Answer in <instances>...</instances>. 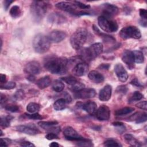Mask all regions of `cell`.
<instances>
[{
    "label": "cell",
    "mask_w": 147,
    "mask_h": 147,
    "mask_svg": "<svg viewBox=\"0 0 147 147\" xmlns=\"http://www.w3.org/2000/svg\"><path fill=\"white\" fill-rule=\"evenodd\" d=\"M87 30L83 28L78 29L71 36L70 42L72 47L76 49H80L86 42L87 38Z\"/></svg>",
    "instance_id": "7a4b0ae2"
},
{
    "label": "cell",
    "mask_w": 147,
    "mask_h": 147,
    "mask_svg": "<svg viewBox=\"0 0 147 147\" xmlns=\"http://www.w3.org/2000/svg\"><path fill=\"white\" fill-rule=\"evenodd\" d=\"M113 125L116 127L117 128V130H118V133H123V131H125L126 130V127L124 125V124L121 122H114L113 123Z\"/></svg>",
    "instance_id": "f35d334b"
},
{
    "label": "cell",
    "mask_w": 147,
    "mask_h": 147,
    "mask_svg": "<svg viewBox=\"0 0 147 147\" xmlns=\"http://www.w3.org/2000/svg\"><path fill=\"white\" fill-rule=\"evenodd\" d=\"M66 37V34L64 32L59 30H55L51 32L48 36V38L51 42L57 43L63 40Z\"/></svg>",
    "instance_id": "ac0fdd59"
},
{
    "label": "cell",
    "mask_w": 147,
    "mask_h": 147,
    "mask_svg": "<svg viewBox=\"0 0 147 147\" xmlns=\"http://www.w3.org/2000/svg\"><path fill=\"white\" fill-rule=\"evenodd\" d=\"M67 103V100L64 98H60L55 102L53 107L57 111L62 110L65 108Z\"/></svg>",
    "instance_id": "484cf974"
},
{
    "label": "cell",
    "mask_w": 147,
    "mask_h": 147,
    "mask_svg": "<svg viewBox=\"0 0 147 147\" xmlns=\"http://www.w3.org/2000/svg\"><path fill=\"white\" fill-rule=\"evenodd\" d=\"M5 109L11 113H17L20 111V108L17 105L14 104H9L5 106Z\"/></svg>",
    "instance_id": "d590c367"
},
{
    "label": "cell",
    "mask_w": 147,
    "mask_h": 147,
    "mask_svg": "<svg viewBox=\"0 0 147 147\" xmlns=\"http://www.w3.org/2000/svg\"><path fill=\"white\" fill-rule=\"evenodd\" d=\"M134 110V109L131 107H125L122 109H118L115 111V115L117 116H122L126 114H129L132 113Z\"/></svg>",
    "instance_id": "4316f807"
},
{
    "label": "cell",
    "mask_w": 147,
    "mask_h": 147,
    "mask_svg": "<svg viewBox=\"0 0 147 147\" xmlns=\"http://www.w3.org/2000/svg\"><path fill=\"white\" fill-rule=\"evenodd\" d=\"M123 137L125 141L131 146H137V147L141 146V143L131 134H125L124 135Z\"/></svg>",
    "instance_id": "d4e9b609"
},
{
    "label": "cell",
    "mask_w": 147,
    "mask_h": 147,
    "mask_svg": "<svg viewBox=\"0 0 147 147\" xmlns=\"http://www.w3.org/2000/svg\"><path fill=\"white\" fill-rule=\"evenodd\" d=\"M144 95L141 92H140L139 91H135L129 99V102L131 103L133 102L140 100L142 99Z\"/></svg>",
    "instance_id": "d6a6232c"
},
{
    "label": "cell",
    "mask_w": 147,
    "mask_h": 147,
    "mask_svg": "<svg viewBox=\"0 0 147 147\" xmlns=\"http://www.w3.org/2000/svg\"><path fill=\"white\" fill-rule=\"evenodd\" d=\"M122 60L130 69H132L134 67V59L133 51L130 50L124 51L122 55Z\"/></svg>",
    "instance_id": "2e32d148"
},
{
    "label": "cell",
    "mask_w": 147,
    "mask_h": 147,
    "mask_svg": "<svg viewBox=\"0 0 147 147\" xmlns=\"http://www.w3.org/2000/svg\"><path fill=\"white\" fill-rule=\"evenodd\" d=\"M13 1H9V0H5L3 1V6H4V8L6 10L8 7H9L10 5L13 2Z\"/></svg>",
    "instance_id": "f907efd6"
},
{
    "label": "cell",
    "mask_w": 147,
    "mask_h": 147,
    "mask_svg": "<svg viewBox=\"0 0 147 147\" xmlns=\"http://www.w3.org/2000/svg\"><path fill=\"white\" fill-rule=\"evenodd\" d=\"M20 145L21 146H25V147H29V146H34V145L31 143L29 141H23L20 144Z\"/></svg>",
    "instance_id": "c3c4849f"
},
{
    "label": "cell",
    "mask_w": 147,
    "mask_h": 147,
    "mask_svg": "<svg viewBox=\"0 0 147 147\" xmlns=\"http://www.w3.org/2000/svg\"><path fill=\"white\" fill-rule=\"evenodd\" d=\"M64 88V83L59 80H56L53 82L52 84L53 90L57 92H61Z\"/></svg>",
    "instance_id": "f1b7e54d"
},
{
    "label": "cell",
    "mask_w": 147,
    "mask_h": 147,
    "mask_svg": "<svg viewBox=\"0 0 147 147\" xmlns=\"http://www.w3.org/2000/svg\"><path fill=\"white\" fill-rule=\"evenodd\" d=\"M140 16L142 18L141 19L146 20L147 17V11L144 9H140Z\"/></svg>",
    "instance_id": "7dc6e473"
},
{
    "label": "cell",
    "mask_w": 147,
    "mask_h": 147,
    "mask_svg": "<svg viewBox=\"0 0 147 147\" xmlns=\"http://www.w3.org/2000/svg\"><path fill=\"white\" fill-rule=\"evenodd\" d=\"M68 63V60L64 57H53L46 60L44 67L53 74L63 75L67 71Z\"/></svg>",
    "instance_id": "6da1fadb"
},
{
    "label": "cell",
    "mask_w": 147,
    "mask_h": 147,
    "mask_svg": "<svg viewBox=\"0 0 147 147\" xmlns=\"http://www.w3.org/2000/svg\"><path fill=\"white\" fill-rule=\"evenodd\" d=\"M48 20L52 24H60L65 22L66 18L59 13H52L49 15Z\"/></svg>",
    "instance_id": "44dd1931"
},
{
    "label": "cell",
    "mask_w": 147,
    "mask_h": 147,
    "mask_svg": "<svg viewBox=\"0 0 147 147\" xmlns=\"http://www.w3.org/2000/svg\"><path fill=\"white\" fill-rule=\"evenodd\" d=\"M103 47L102 43L96 42L93 44L82 51L81 58L87 61L92 60L98 56L103 52Z\"/></svg>",
    "instance_id": "5b68a950"
},
{
    "label": "cell",
    "mask_w": 147,
    "mask_h": 147,
    "mask_svg": "<svg viewBox=\"0 0 147 147\" xmlns=\"http://www.w3.org/2000/svg\"><path fill=\"white\" fill-rule=\"evenodd\" d=\"M74 3L75 5L78 6L79 9H82V10H86V9H88L90 7V6L88 5H86L84 3H83L80 2L79 1H75Z\"/></svg>",
    "instance_id": "7bdbcfd3"
},
{
    "label": "cell",
    "mask_w": 147,
    "mask_h": 147,
    "mask_svg": "<svg viewBox=\"0 0 147 147\" xmlns=\"http://www.w3.org/2000/svg\"><path fill=\"white\" fill-rule=\"evenodd\" d=\"M10 15L11 17L14 18H16L19 17L21 14V10L20 9V7L18 6L15 5L13 6L10 10L9 11Z\"/></svg>",
    "instance_id": "f546056e"
},
{
    "label": "cell",
    "mask_w": 147,
    "mask_h": 147,
    "mask_svg": "<svg viewBox=\"0 0 147 147\" xmlns=\"http://www.w3.org/2000/svg\"><path fill=\"white\" fill-rule=\"evenodd\" d=\"M130 83L135 86H137V87H141L142 85L141 84V83L139 82V81L137 79L135 78L133 80H132V81L130 82Z\"/></svg>",
    "instance_id": "681fc988"
},
{
    "label": "cell",
    "mask_w": 147,
    "mask_h": 147,
    "mask_svg": "<svg viewBox=\"0 0 147 147\" xmlns=\"http://www.w3.org/2000/svg\"><path fill=\"white\" fill-rule=\"evenodd\" d=\"M61 80H63L67 84H69L71 86H73L78 82V80L73 76H66L61 78Z\"/></svg>",
    "instance_id": "836d02e7"
},
{
    "label": "cell",
    "mask_w": 147,
    "mask_h": 147,
    "mask_svg": "<svg viewBox=\"0 0 147 147\" xmlns=\"http://www.w3.org/2000/svg\"><path fill=\"white\" fill-rule=\"evenodd\" d=\"M48 2L33 1L30 6V13L36 21H40L45 16L48 7Z\"/></svg>",
    "instance_id": "3957f363"
},
{
    "label": "cell",
    "mask_w": 147,
    "mask_h": 147,
    "mask_svg": "<svg viewBox=\"0 0 147 147\" xmlns=\"http://www.w3.org/2000/svg\"><path fill=\"white\" fill-rule=\"evenodd\" d=\"M56 7L60 10L72 14L76 16H83V15H89L88 12L85 11L78 10L79 9L75 3H73L68 2H60L55 5Z\"/></svg>",
    "instance_id": "52a82bcc"
},
{
    "label": "cell",
    "mask_w": 147,
    "mask_h": 147,
    "mask_svg": "<svg viewBox=\"0 0 147 147\" xmlns=\"http://www.w3.org/2000/svg\"><path fill=\"white\" fill-rule=\"evenodd\" d=\"M147 119V114L145 113H139L136 119V122L137 123H140L144 122L146 121Z\"/></svg>",
    "instance_id": "8d00e7d4"
},
{
    "label": "cell",
    "mask_w": 147,
    "mask_h": 147,
    "mask_svg": "<svg viewBox=\"0 0 147 147\" xmlns=\"http://www.w3.org/2000/svg\"><path fill=\"white\" fill-rule=\"evenodd\" d=\"M82 109L85 110L90 114H95L97 110V105L92 101H88L81 105Z\"/></svg>",
    "instance_id": "603a6c76"
},
{
    "label": "cell",
    "mask_w": 147,
    "mask_h": 147,
    "mask_svg": "<svg viewBox=\"0 0 147 147\" xmlns=\"http://www.w3.org/2000/svg\"><path fill=\"white\" fill-rule=\"evenodd\" d=\"M16 86V84L14 82H8L5 83L1 84V89H6V90H11L15 88Z\"/></svg>",
    "instance_id": "74e56055"
},
{
    "label": "cell",
    "mask_w": 147,
    "mask_h": 147,
    "mask_svg": "<svg viewBox=\"0 0 147 147\" xmlns=\"http://www.w3.org/2000/svg\"><path fill=\"white\" fill-rule=\"evenodd\" d=\"M41 70L40 64L36 61H32L29 62L25 67V71L29 75H37Z\"/></svg>",
    "instance_id": "4fadbf2b"
},
{
    "label": "cell",
    "mask_w": 147,
    "mask_h": 147,
    "mask_svg": "<svg viewBox=\"0 0 147 147\" xmlns=\"http://www.w3.org/2000/svg\"><path fill=\"white\" fill-rule=\"evenodd\" d=\"M98 22L99 27L106 32H115L118 29V25L115 20L104 16L98 17Z\"/></svg>",
    "instance_id": "8992f818"
},
{
    "label": "cell",
    "mask_w": 147,
    "mask_h": 147,
    "mask_svg": "<svg viewBox=\"0 0 147 147\" xmlns=\"http://www.w3.org/2000/svg\"><path fill=\"white\" fill-rule=\"evenodd\" d=\"M27 79L30 81V82H34V80H35V77L34 76V75H29L28 78H27Z\"/></svg>",
    "instance_id": "11a10c76"
},
{
    "label": "cell",
    "mask_w": 147,
    "mask_h": 147,
    "mask_svg": "<svg viewBox=\"0 0 147 147\" xmlns=\"http://www.w3.org/2000/svg\"><path fill=\"white\" fill-rule=\"evenodd\" d=\"M136 106L139 108L141 109L142 110H146L147 109V102L146 100H144V101H141L140 102H138V103H137L136 105Z\"/></svg>",
    "instance_id": "ee69618b"
},
{
    "label": "cell",
    "mask_w": 147,
    "mask_h": 147,
    "mask_svg": "<svg viewBox=\"0 0 147 147\" xmlns=\"http://www.w3.org/2000/svg\"><path fill=\"white\" fill-rule=\"evenodd\" d=\"M64 136L65 138L69 141H79L85 138L80 136L78 133L72 127L68 126L66 127L63 131Z\"/></svg>",
    "instance_id": "30bf717a"
},
{
    "label": "cell",
    "mask_w": 147,
    "mask_h": 147,
    "mask_svg": "<svg viewBox=\"0 0 147 147\" xmlns=\"http://www.w3.org/2000/svg\"><path fill=\"white\" fill-rule=\"evenodd\" d=\"M51 83V79L49 76H45L39 79L37 82V86L41 89H44L48 87Z\"/></svg>",
    "instance_id": "cb8c5ba5"
},
{
    "label": "cell",
    "mask_w": 147,
    "mask_h": 147,
    "mask_svg": "<svg viewBox=\"0 0 147 147\" xmlns=\"http://www.w3.org/2000/svg\"><path fill=\"white\" fill-rule=\"evenodd\" d=\"M133 55H134V62L137 63H142L144 61V53L141 51L135 50L133 51Z\"/></svg>",
    "instance_id": "83f0119b"
},
{
    "label": "cell",
    "mask_w": 147,
    "mask_h": 147,
    "mask_svg": "<svg viewBox=\"0 0 147 147\" xmlns=\"http://www.w3.org/2000/svg\"><path fill=\"white\" fill-rule=\"evenodd\" d=\"M40 109V105L37 103L30 102L26 106V110L29 113H37Z\"/></svg>",
    "instance_id": "4dcf8cb0"
},
{
    "label": "cell",
    "mask_w": 147,
    "mask_h": 147,
    "mask_svg": "<svg viewBox=\"0 0 147 147\" xmlns=\"http://www.w3.org/2000/svg\"><path fill=\"white\" fill-rule=\"evenodd\" d=\"M49 146H55L56 147V146H59V145L57 142H53L51 144H50Z\"/></svg>",
    "instance_id": "6f0895ef"
},
{
    "label": "cell",
    "mask_w": 147,
    "mask_h": 147,
    "mask_svg": "<svg viewBox=\"0 0 147 147\" xmlns=\"http://www.w3.org/2000/svg\"><path fill=\"white\" fill-rule=\"evenodd\" d=\"M38 125L49 133L58 134L60 131V127L58 126L57 121H40L38 123Z\"/></svg>",
    "instance_id": "9c48e42d"
},
{
    "label": "cell",
    "mask_w": 147,
    "mask_h": 147,
    "mask_svg": "<svg viewBox=\"0 0 147 147\" xmlns=\"http://www.w3.org/2000/svg\"><path fill=\"white\" fill-rule=\"evenodd\" d=\"M89 79L95 83H100L104 81L105 78L102 74L96 71H91L88 75Z\"/></svg>",
    "instance_id": "7402d4cb"
},
{
    "label": "cell",
    "mask_w": 147,
    "mask_h": 147,
    "mask_svg": "<svg viewBox=\"0 0 147 147\" xmlns=\"http://www.w3.org/2000/svg\"><path fill=\"white\" fill-rule=\"evenodd\" d=\"M25 96V92L22 89H18L17 90L16 92L14 94V98L16 100H21L23 99H24Z\"/></svg>",
    "instance_id": "e575fe53"
},
{
    "label": "cell",
    "mask_w": 147,
    "mask_h": 147,
    "mask_svg": "<svg viewBox=\"0 0 147 147\" xmlns=\"http://www.w3.org/2000/svg\"><path fill=\"white\" fill-rule=\"evenodd\" d=\"M0 82L1 84H3L6 82V76L5 74H0Z\"/></svg>",
    "instance_id": "816d5d0a"
},
{
    "label": "cell",
    "mask_w": 147,
    "mask_h": 147,
    "mask_svg": "<svg viewBox=\"0 0 147 147\" xmlns=\"http://www.w3.org/2000/svg\"><path fill=\"white\" fill-rule=\"evenodd\" d=\"M104 145L108 147H118L121 146V145L118 142L113 140H108L104 142Z\"/></svg>",
    "instance_id": "ab89813d"
},
{
    "label": "cell",
    "mask_w": 147,
    "mask_h": 147,
    "mask_svg": "<svg viewBox=\"0 0 147 147\" xmlns=\"http://www.w3.org/2000/svg\"><path fill=\"white\" fill-rule=\"evenodd\" d=\"M114 71L119 81L125 82L127 80L128 74L122 64H117L114 67Z\"/></svg>",
    "instance_id": "9a60e30c"
},
{
    "label": "cell",
    "mask_w": 147,
    "mask_h": 147,
    "mask_svg": "<svg viewBox=\"0 0 147 147\" xmlns=\"http://www.w3.org/2000/svg\"><path fill=\"white\" fill-rule=\"evenodd\" d=\"M6 97L5 95H3L2 94H1V105H2L3 103H5L6 102Z\"/></svg>",
    "instance_id": "f5cc1de1"
},
{
    "label": "cell",
    "mask_w": 147,
    "mask_h": 147,
    "mask_svg": "<svg viewBox=\"0 0 147 147\" xmlns=\"http://www.w3.org/2000/svg\"><path fill=\"white\" fill-rule=\"evenodd\" d=\"M16 130L19 131L21 132L28 135H35L39 133L38 130L34 126H26V125H20L16 127Z\"/></svg>",
    "instance_id": "d6986e66"
},
{
    "label": "cell",
    "mask_w": 147,
    "mask_h": 147,
    "mask_svg": "<svg viewBox=\"0 0 147 147\" xmlns=\"http://www.w3.org/2000/svg\"><path fill=\"white\" fill-rule=\"evenodd\" d=\"M100 67L102 69H107L109 68V64H102L100 65Z\"/></svg>",
    "instance_id": "9f6ffc18"
},
{
    "label": "cell",
    "mask_w": 147,
    "mask_h": 147,
    "mask_svg": "<svg viewBox=\"0 0 147 147\" xmlns=\"http://www.w3.org/2000/svg\"><path fill=\"white\" fill-rule=\"evenodd\" d=\"M112 88L110 85L105 86L99 93V99L101 101L106 102L109 100L111 96Z\"/></svg>",
    "instance_id": "ffe728a7"
},
{
    "label": "cell",
    "mask_w": 147,
    "mask_h": 147,
    "mask_svg": "<svg viewBox=\"0 0 147 147\" xmlns=\"http://www.w3.org/2000/svg\"><path fill=\"white\" fill-rule=\"evenodd\" d=\"M120 37L124 40L128 38L139 39L141 37L140 30L134 26H128L123 28L119 32Z\"/></svg>",
    "instance_id": "ba28073f"
},
{
    "label": "cell",
    "mask_w": 147,
    "mask_h": 147,
    "mask_svg": "<svg viewBox=\"0 0 147 147\" xmlns=\"http://www.w3.org/2000/svg\"><path fill=\"white\" fill-rule=\"evenodd\" d=\"M34 51L38 53H44L48 51L51 46V41L48 36L42 34H37L33 41Z\"/></svg>",
    "instance_id": "277c9868"
},
{
    "label": "cell",
    "mask_w": 147,
    "mask_h": 147,
    "mask_svg": "<svg viewBox=\"0 0 147 147\" xmlns=\"http://www.w3.org/2000/svg\"><path fill=\"white\" fill-rule=\"evenodd\" d=\"M45 138L48 140H52L53 139H57L58 136H57V134L54 133H49L45 136Z\"/></svg>",
    "instance_id": "bcb514c9"
},
{
    "label": "cell",
    "mask_w": 147,
    "mask_h": 147,
    "mask_svg": "<svg viewBox=\"0 0 147 147\" xmlns=\"http://www.w3.org/2000/svg\"><path fill=\"white\" fill-rule=\"evenodd\" d=\"M96 92L93 88H83L75 92L74 96L77 99H87L93 98L95 96Z\"/></svg>",
    "instance_id": "7c38bea8"
},
{
    "label": "cell",
    "mask_w": 147,
    "mask_h": 147,
    "mask_svg": "<svg viewBox=\"0 0 147 147\" xmlns=\"http://www.w3.org/2000/svg\"><path fill=\"white\" fill-rule=\"evenodd\" d=\"M103 7V13L104 16L111 18L113 16L117 15L118 13V8L112 4L105 3L102 5Z\"/></svg>",
    "instance_id": "5bb4252c"
},
{
    "label": "cell",
    "mask_w": 147,
    "mask_h": 147,
    "mask_svg": "<svg viewBox=\"0 0 147 147\" xmlns=\"http://www.w3.org/2000/svg\"><path fill=\"white\" fill-rule=\"evenodd\" d=\"M96 118L100 121H107L110 115V110L106 105L100 106L95 112Z\"/></svg>",
    "instance_id": "8fae6325"
},
{
    "label": "cell",
    "mask_w": 147,
    "mask_h": 147,
    "mask_svg": "<svg viewBox=\"0 0 147 147\" xmlns=\"http://www.w3.org/2000/svg\"><path fill=\"white\" fill-rule=\"evenodd\" d=\"M88 69V66L87 63L84 62H79L75 65L72 72L74 74L77 76H82L87 72Z\"/></svg>",
    "instance_id": "e0dca14e"
},
{
    "label": "cell",
    "mask_w": 147,
    "mask_h": 147,
    "mask_svg": "<svg viewBox=\"0 0 147 147\" xmlns=\"http://www.w3.org/2000/svg\"><path fill=\"white\" fill-rule=\"evenodd\" d=\"M13 117L9 115L6 117H2L1 118V126L3 127H7L10 126V122Z\"/></svg>",
    "instance_id": "1f68e13d"
},
{
    "label": "cell",
    "mask_w": 147,
    "mask_h": 147,
    "mask_svg": "<svg viewBox=\"0 0 147 147\" xmlns=\"http://www.w3.org/2000/svg\"><path fill=\"white\" fill-rule=\"evenodd\" d=\"M127 91V88L125 85H121L117 87L116 92L120 94H125Z\"/></svg>",
    "instance_id": "60d3db41"
},
{
    "label": "cell",
    "mask_w": 147,
    "mask_h": 147,
    "mask_svg": "<svg viewBox=\"0 0 147 147\" xmlns=\"http://www.w3.org/2000/svg\"><path fill=\"white\" fill-rule=\"evenodd\" d=\"M27 118L32 119H42V117L37 113H32V114H25V115Z\"/></svg>",
    "instance_id": "b9f144b4"
},
{
    "label": "cell",
    "mask_w": 147,
    "mask_h": 147,
    "mask_svg": "<svg viewBox=\"0 0 147 147\" xmlns=\"http://www.w3.org/2000/svg\"><path fill=\"white\" fill-rule=\"evenodd\" d=\"M140 24L141 26H142L144 27H146V20L141 19V20H140Z\"/></svg>",
    "instance_id": "db71d44e"
},
{
    "label": "cell",
    "mask_w": 147,
    "mask_h": 147,
    "mask_svg": "<svg viewBox=\"0 0 147 147\" xmlns=\"http://www.w3.org/2000/svg\"><path fill=\"white\" fill-rule=\"evenodd\" d=\"M11 142V140L7 138H1V146H7Z\"/></svg>",
    "instance_id": "f6af8a7d"
}]
</instances>
